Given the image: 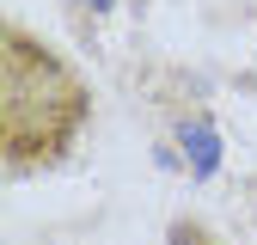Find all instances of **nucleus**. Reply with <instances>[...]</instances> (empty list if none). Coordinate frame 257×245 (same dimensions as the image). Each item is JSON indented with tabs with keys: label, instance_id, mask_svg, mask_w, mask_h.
Returning <instances> with one entry per match:
<instances>
[{
	"label": "nucleus",
	"instance_id": "1",
	"mask_svg": "<svg viewBox=\"0 0 257 245\" xmlns=\"http://www.w3.org/2000/svg\"><path fill=\"white\" fill-rule=\"evenodd\" d=\"M86 110L80 80L31 37H7V160L61 147Z\"/></svg>",
	"mask_w": 257,
	"mask_h": 245
},
{
	"label": "nucleus",
	"instance_id": "2",
	"mask_svg": "<svg viewBox=\"0 0 257 245\" xmlns=\"http://www.w3.org/2000/svg\"><path fill=\"white\" fill-rule=\"evenodd\" d=\"M178 147H184V160H190L196 178H208L220 166V135H214V122H202V116H190L184 129H178Z\"/></svg>",
	"mask_w": 257,
	"mask_h": 245
},
{
	"label": "nucleus",
	"instance_id": "3",
	"mask_svg": "<svg viewBox=\"0 0 257 245\" xmlns=\"http://www.w3.org/2000/svg\"><path fill=\"white\" fill-rule=\"evenodd\" d=\"M80 7H92V13H110V7H116V0H80Z\"/></svg>",
	"mask_w": 257,
	"mask_h": 245
}]
</instances>
